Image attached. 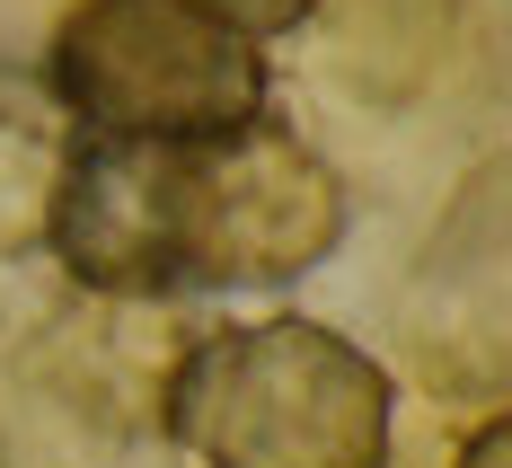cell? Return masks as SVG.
<instances>
[{
  "instance_id": "277c9868",
  "label": "cell",
  "mask_w": 512,
  "mask_h": 468,
  "mask_svg": "<svg viewBox=\"0 0 512 468\" xmlns=\"http://www.w3.org/2000/svg\"><path fill=\"white\" fill-rule=\"evenodd\" d=\"M71 159H80V124L53 98V80L27 62H0V257L53 248Z\"/></svg>"
},
{
  "instance_id": "5b68a950",
  "label": "cell",
  "mask_w": 512,
  "mask_h": 468,
  "mask_svg": "<svg viewBox=\"0 0 512 468\" xmlns=\"http://www.w3.org/2000/svg\"><path fill=\"white\" fill-rule=\"evenodd\" d=\"M204 9L221 18V27L256 36V45H265V36H292L301 18H318V0H204Z\"/></svg>"
},
{
  "instance_id": "8992f818",
  "label": "cell",
  "mask_w": 512,
  "mask_h": 468,
  "mask_svg": "<svg viewBox=\"0 0 512 468\" xmlns=\"http://www.w3.org/2000/svg\"><path fill=\"white\" fill-rule=\"evenodd\" d=\"M451 468H512V407L477 424V433L460 442V460H451Z\"/></svg>"
},
{
  "instance_id": "7a4b0ae2",
  "label": "cell",
  "mask_w": 512,
  "mask_h": 468,
  "mask_svg": "<svg viewBox=\"0 0 512 468\" xmlns=\"http://www.w3.org/2000/svg\"><path fill=\"white\" fill-rule=\"evenodd\" d=\"M389 371L318 318H239L195 336L159 424L204 468H389Z\"/></svg>"
},
{
  "instance_id": "6da1fadb",
  "label": "cell",
  "mask_w": 512,
  "mask_h": 468,
  "mask_svg": "<svg viewBox=\"0 0 512 468\" xmlns=\"http://www.w3.org/2000/svg\"><path fill=\"white\" fill-rule=\"evenodd\" d=\"M345 239V177L292 124L248 115L204 142H89L53 212V257L80 292H274Z\"/></svg>"
},
{
  "instance_id": "3957f363",
  "label": "cell",
  "mask_w": 512,
  "mask_h": 468,
  "mask_svg": "<svg viewBox=\"0 0 512 468\" xmlns=\"http://www.w3.org/2000/svg\"><path fill=\"white\" fill-rule=\"evenodd\" d=\"M45 80L89 142H204L265 115V53L204 0H80Z\"/></svg>"
}]
</instances>
